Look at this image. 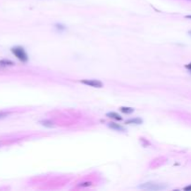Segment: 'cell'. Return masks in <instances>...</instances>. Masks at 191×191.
<instances>
[{"instance_id":"13","label":"cell","mask_w":191,"mask_h":191,"mask_svg":"<svg viewBox=\"0 0 191 191\" xmlns=\"http://www.w3.org/2000/svg\"><path fill=\"white\" fill-rule=\"evenodd\" d=\"M185 68H187V69L191 70V63H190L189 64H187V65H185Z\"/></svg>"},{"instance_id":"16","label":"cell","mask_w":191,"mask_h":191,"mask_svg":"<svg viewBox=\"0 0 191 191\" xmlns=\"http://www.w3.org/2000/svg\"><path fill=\"white\" fill-rule=\"evenodd\" d=\"M188 34H189V35H190V36H191V31H189V32H188Z\"/></svg>"},{"instance_id":"8","label":"cell","mask_w":191,"mask_h":191,"mask_svg":"<svg viewBox=\"0 0 191 191\" xmlns=\"http://www.w3.org/2000/svg\"><path fill=\"white\" fill-rule=\"evenodd\" d=\"M120 111H121L122 113L124 114H132L134 112V109L132 108V107H125V106H122V107H120Z\"/></svg>"},{"instance_id":"10","label":"cell","mask_w":191,"mask_h":191,"mask_svg":"<svg viewBox=\"0 0 191 191\" xmlns=\"http://www.w3.org/2000/svg\"><path fill=\"white\" fill-rule=\"evenodd\" d=\"M90 185H92V182H84V183H81L80 185H78V187H90Z\"/></svg>"},{"instance_id":"9","label":"cell","mask_w":191,"mask_h":191,"mask_svg":"<svg viewBox=\"0 0 191 191\" xmlns=\"http://www.w3.org/2000/svg\"><path fill=\"white\" fill-rule=\"evenodd\" d=\"M40 123H41L42 125H44L45 127H49V128L53 127V123H52V121H51V120H48V119L41 120V121H40Z\"/></svg>"},{"instance_id":"7","label":"cell","mask_w":191,"mask_h":191,"mask_svg":"<svg viewBox=\"0 0 191 191\" xmlns=\"http://www.w3.org/2000/svg\"><path fill=\"white\" fill-rule=\"evenodd\" d=\"M107 118H113L115 120H122V117L120 115H118V113H116V112H109L107 113L106 115Z\"/></svg>"},{"instance_id":"3","label":"cell","mask_w":191,"mask_h":191,"mask_svg":"<svg viewBox=\"0 0 191 191\" xmlns=\"http://www.w3.org/2000/svg\"><path fill=\"white\" fill-rule=\"evenodd\" d=\"M80 82L84 85H87V86L93 87V88H103L104 87L103 83L96 79H82Z\"/></svg>"},{"instance_id":"4","label":"cell","mask_w":191,"mask_h":191,"mask_svg":"<svg viewBox=\"0 0 191 191\" xmlns=\"http://www.w3.org/2000/svg\"><path fill=\"white\" fill-rule=\"evenodd\" d=\"M108 127L111 128L112 130H118V132H126V130H125L124 127H122L121 125H119V124H118V123H115V122H110V123H108Z\"/></svg>"},{"instance_id":"14","label":"cell","mask_w":191,"mask_h":191,"mask_svg":"<svg viewBox=\"0 0 191 191\" xmlns=\"http://www.w3.org/2000/svg\"><path fill=\"white\" fill-rule=\"evenodd\" d=\"M184 189H185V190H191V185H188V187H185Z\"/></svg>"},{"instance_id":"11","label":"cell","mask_w":191,"mask_h":191,"mask_svg":"<svg viewBox=\"0 0 191 191\" xmlns=\"http://www.w3.org/2000/svg\"><path fill=\"white\" fill-rule=\"evenodd\" d=\"M55 27H56V29L60 30V31H63V30H65V26L62 25V24H55Z\"/></svg>"},{"instance_id":"12","label":"cell","mask_w":191,"mask_h":191,"mask_svg":"<svg viewBox=\"0 0 191 191\" xmlns=\"http://www.w3.org/2000/svg\"><path fill=\"white\" fill-rule=\"evenodd\" d=\"M8 116V113H0V118H3L5 117H7Z\"/></svg>"},{"instance_id":"2","label":"cell","mask_w":191,"mask_h":191,"mask_svg":"<svg viewBox=\"0 0 191 191\" xmlns=\"http://www.w3.org/2000/svg\"><path fill=\"white\" fill-rule=\"evenodd\" d=\"M139 188L141 189H147V190H162V189H166L167 187L160 184H155V183H144L143 185H139Z\"/></svg>"},{"instance_id":"15","label":"cell","mask_w":191,"mask_h":191,"mask_svg":"<svg viewBox=\"0 0 191 191\" xmlns=\"http://www.w3.org/2000/svg\"><path fill=\"white\" fill-rule=\"evenodd\" d=\"M185 18H187V19H190V20H191V15H187V16H185Z\"/></svg>"},{"instance_id":"1","label":"cell","mask_w":191,"mask_h":191,"mask_svg":"<svg viewBox=\"0 0 191 191\" xmlns=\"http://www.w3.org/2000/svg\"><path fill=\"white\" fill-rule=\"evenodd\" d=\"M11 52L14 54L15 57H17L20 61L23 63H26L28 62V54L26 53L25 49H24L23 47H13L11 49Z\"/></svg>"},{"instance_id":"5","label":"cell","mask_w":191,"mask_h":191,"mask_svg":"<svg viewBox=\"0 0 191 191\" xmlns=\"http://www.w3.org/2000/svg\"><path fill=\"white\" fill-rule=\"evenodd\" d=\"M143 123V119L140 118H130L125 121V124H135V125H140Z\"/></svg>"},{"instance_id":"6","label":"cell","mask_w":191,"mask_h":191,"mask_svg":"<svg viewBox=\"0 0 191 191\" xmlns=\"http://www.w3.org/2000/svg\"><path fill=\"white\" fill-rule=\"evenodd\" d=\"M15 63L11 61V60H7V59H3L0 60V67H7V66H12Z\"/></svg>"}]
</instances>
